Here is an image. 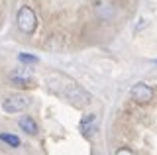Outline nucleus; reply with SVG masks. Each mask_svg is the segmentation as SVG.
<instances>
[{
  "label": "nucleus",
  "mask_w": 157,
  "mask_h": 155,
  "mask_svg": "<svg viewBox=\"0 0 157 155\" xmlns=\"http://www.w3.org/2000/svg\"><path fill=\"white\" fill-rule=\"evenodd\" d=\"M32 77H33V73L29 67H18V69H14L10 73V83H14L18 86H26L32 81Z\"/></svg>",
  "instance_id": "5"
},
{
  "label": "nucleus",
  "mask_w": 157,
  "mask_h": 155,
  "mask_svg": "<svg viewBox=\"0 0 157 155\" xmlns=\"http://www.w3.org/2000/svg\"><path fill=\"white\" fill-rule=\"evenodd\" d=\"M18 59L22 61V63H26V65H36V63L39 61L36 55H28V53H20V55H18Z\"/></svg>",
  "instance_id": "9"
},
{
  "label": "nucleus",
  "mask_w": 157,
  "mask_h": 155,
  "mask_svg": "<svg viewBox=\"0 0 157 155\" xmlns=\"http://www.w3.org/2000/svg\"><path fill=\"white\" fill-rule=\"evenodd\" d=\"M132 100L137 104H147L151 102V98H153V89H151L149 85L145 83H137L136 86H132Z\"/></svg>",
  "instance_id": "4"
},
{
  "label": "nucleus",
  "mask_w": 157,
  "mask_h": 155,
  "mask_svg": "<svg viewBox=\"0 0 157 155\" xmlns=\"http://www.w3.org/2000/svg\"><path fill=\"white\" fill-rule=\"evenodd\" d=\"M0 139H2L4 143H8L10 147H20V145H22L20 138H18V135H14V134H0Z\"/></svg>",
  "instance_id": "8"
},
{
  "label": "nucleus",
  "mask_w": 157,
  "mask_h": 155,
  "mask_svg": "<svg viewBox=\"0 0 157 155\" xmlns=\"http://www.w3.org/2000/svg\"><path fill=\"white\" fill-rule=\"evenodd\" d=\"M155 63H157V59H155Z\"/></svg>",
  "instance_id": "11"
},
{
  "label": "nucleus",
  "mask_w": 157,
  "mask_h": 155,
  "mask_svg": "<svg viewBox=\"0 0 157 155\" xmlns=\"http://www.w3.org/2000/svg\"><path fill=\"white\" fill-rule=\"evenodd\" d=\"M81 130H82V134L94 132V130H96V116L94 114L85 116V118H82V122H81Z\"/></svg>",
  "instance_id": "7"
},
{
  "label": "nucleus",
  "mask_w": 157,
  "mask_h": 155,
  "mask_svg": "<svg viewBox=\"0 0 157 155\" xmlns=\"http://www.w3.org/2000/svg\"><path fill=\"white\" fill-rule=\"evenodd\" d=\"M29 106V98L28 96H20V94H12V96H6L2 102V110L8 114H16V112H22Z\"/></svg>",
  "instance_id": "3"
},
{
  "label": "nucleus",
  "mask_w": 157,
  "mask_h": 155,
  "mask_svg": "<svg viewBox=\"0 0 157 155\" xmlns=\"http://www.w3.org/2000/svg\"><path fill=\"white\" fill-rule=\"evenodd\" d=\"M16 22H18V28L22 33H33L36 32V26H37V18H36V12L32 10L29 6H22L18 10V16H16Z\"/></svg>",
  "instance_id": "1"
},
{
  "label": "nucleus",
  "mask_w": 157,
  "mask_h": 155,
  "mask_svg": "<svg viewBox=\"0 0 157 155\" xmlns=\"http://www.w3.org/2000/svg\"><path fill=\"white\" fill-rule=\"evenodd\" d=\"M69 102H73L75 106H86L90 102V96H88L81 86H77L75 83H67V89L65 90H59Z\"/></svg>",
  "instance_id": "2"
},
{
  "label": "nucleus",
  "mask_w": 157,
  "mask_h": 155,
  "mask_svg": "<svg viewBox=\"0 0 157 155\" xmlns=\"http://www.w3.org/2000/svg\"><path fill=\"white\" fill-rule=\"evenodd\" d=\"M18 126H20V130H24V132L29 134V135L37 134V124H36V120L29 118V116H22V118L18 120Z\"/></svg>",
  "instance_id": "6"
},
{
  "label": "nucleus",
  "mask_w": 157,
  "mask_h": 155,
  "mask_svg": "<svg viewBox=\"0 0 157 155\" xmlns=\"http://www.w3.org/2000/svg\"><path fill=\"white\" fill-rule=\"evenodd\" d=\"M114 155H136L134 151H132L130 147H120V149H116V153Z\"/></svg>",
  "instance_id": "10"
}]
</instances>
